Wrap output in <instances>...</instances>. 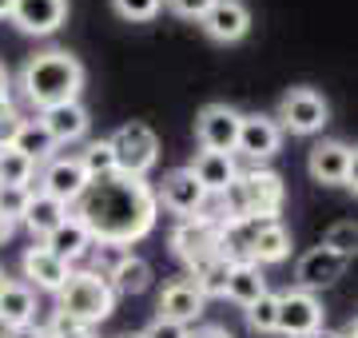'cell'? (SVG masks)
<instances>
[{
	"label": "cell",
	"instance_id": "7a4b0ae2",
	"mask_svg": "<svg viewBox=\"0 0 358 338\" xmlns=\"http://www.w3.org/2000/svg\"><path fill=\"white\" fill-rule=\"evenodd\" d=\"M20 91L36 112H48L56 104H72L84 91V64L64 48L28 56V64L20 68Z\"/></svg>",
	"mask_w": 358,
	"mask_h": 338
},
{
	"label": "cell",
	"instance_id": "d6986e66",
	"mask_svg": "<svg viewBox=\"0 0 358 338\" xmlns=\"http://www.w3.org/2000/svg\"><path fill=\"white\" fill-rule=\"evenodd\" d=\"M36 119L44 124V131H48L52 140H56V147H60V143L84 140V131H88V124H92L80 100H72V104H56V108H48V112H36Z\"/></svg>",
	"mask_w": 358,
	"mask_h": 338
},
{
	"label": "cell",
	"instance_id": "4dcf8cb0",
	"mask_svg": "<svg viewBox=\"0 0 358 338\" xmlns=\"http://www.w3.org/2000/svg\"><path fill=\"white\" fill-rule=\"evenodd\" d=\"M247 326L255 330V335H271L275 326H279V295L267 291L263 299H255L247 307Z\"/></svg>",
	"mask_w": 358,
	"mask_h": 338
},
{
	"label": "cell",
	"instance_id": "60d3db41",
	"mask_svg": "<svg viewBox=\"0 0 358 338\" xmlns=\"http://www.w3.org/2000/svg\"><path fill=\"white\" fill-rule=\"evenodd\" d=\"M0 100H8V72H4V64H0Z\"/></svg>",
	"mask_w": 358,
	"mask_h": 338
},
{
	"label": "cell",
	"instance_id": "83f0119b",
	"mask_svg": "<svg viewBox=\"0 0 358 338\" xmlns=\"http://www.w3.org/2000/svg\"><path fill=\"white\" fill-rule=\"evenodd\" d=\"M36 171V163L20 156L16 147H0V187H32Z\"/></svg>",
	"mask_w": 358,
	"mask_h": 338
},
{
	"label": "cell",
	"instance_id": "b9f144b4",
	"mask_svg": "<svg viewBox=\"0 0 358 338\" xmlns=\"http://www.w3.org/2000/svg\"><path fill=\"white\" fill-rule=\"evenodd\" d=\"M13 4H16V0H0V20H8V16H13Z\"/></svg>",
	"mask_w": 358,
	"mask_h": 338
},
{
	"label": "cell",
	"instance_id": "484cf974",
	"mask_svg": "<svg viewBox=\"0 0 358 338\" xmlns=\"http://www.w3.org/2000/svg\"><path fill=\"white\" fill-rule=\"evenodd\" d=\"M8 147H16L20 156H28L32 163H48L52 156H56V140H52L48 131H44V124L40 119H20L13 131V140H8Z\"/></svg>",
	"mask_w": 358,
	"mask_h": 338
},
{
	"label": "cell",
	"instance_id": "f546056e",
	"mask_svg": "<svg viewBox=\"0 0 358 338\" xmlns=\"http://www.w3.org/2000/svg\"><path fill=\"white\" fill-rule=\"evenodd\" d=\"M76 159H80V168L88 171V179H103V175L115 171V156H112V147H108V140H92Z\"/></svg>",
	"mask_w": 358,
	"mask_h": 338
},
{
	"label": "cell",
	"instance_id": "ffe728a7",
	"mask_svg": "<svg viewBox=\"0 0 358 338\" xmlns=\"http://www.w3.org/2000/svg\"><path fill=\"white\" fill-rule=\"evenodd\" d=\"M36 318V291L28 283H4L0 291V326L13 330V326H28Z\"/></svg>",
	"mask_w": 358,
	"mask_h": 338
},
{
	"label": "cell",
	"instance_id": "7bdbcfd3",
	"mask_svg": "<svg viewBox=\"0 0 358 338\" xmlns=\"http://www.w3.org/2000/svg\"><path fill=\"white\" fill-rule=\"evenodd\" d=\"M310 338H343V335H338V330H327V326H322V330H315Z\"/></svg>",
	"mask_w": 358,
	"mask_h": 338
},
{
	"label": "cell",
	"instance_id": "ee69618b",
	"mask_svg": "<svg viewBox=\"0 0 358 338\" xmlns=\"http://www.w3.org/2000/svg\"><path fill=\"white\" fill-rule=\"evenodd\" d=\"M343 338H358V323H350V326H346V330H343Z\"/></svg>",
	"mask_w": 358,
	"mask_h": 338
},
{
	"label": "cell",
	"instance_id": "f35d334b",
	"mask_svg": "<svg viewBox=\"0 0 358 338\" xmlns=\"http://www.w3.org/2000/svg\"><path fill=\"white\" fill-rule=\"evenodd\" d=\"M192 338H235V335H231L227 326H203V330H195Z\"/></svg>",
	"mask_w": 358,
	"mask_h": 338
},
{
	"label": "cell",
	"instance_id": "9a60e30c",
	"mask_svg": "<svg viewBox=\"0 0 358 338\" xmlns=\"http://www.w3.org/2000/svg\"><path fill=\"white\" fill-rule=\"evenodd\" d=\"M64 16H68V0H16L8 20L28 36H52L64 24Z\"/></svg>",
	"mask_w": 358,
	"mask_h": 338
},
{
	"label": "cell",
	"instance_id": "5bb4252c",
	"mask_svg": "<svg viewBox=\"0 0 358 338\" xmlns=\"http://www.w3.org/2000/svg\"><path fill=\"white\" fill-rule=\"evenodd\" d=\"M346 271V259L343 255H334L331 247H310L303 259H299V267H294V283H299V291H307V295H315V291H322V286H334L338 279H343Z\"/></svg>",
	"mask_w": 358,
	"mask_h": 338
},
{
	"label": "cell",
	"instance_id": "f1b7e54d",
	"mask_svg": "<svg viewBox=\"0 0 358 338\" xmlns=\"http://www.w3.org/2000/svg\"><path fill=\"white\" fill-rule=\"evenodd\" d=\"M187 279H192V283L199 286V291H203L207 299H211V295H223V291H227V279H231V263L223 259V255H219V259L203 263V267H195V271L187 274Z\"/></svg>",
	"mask_w": 358,
	"mask_h": 338
},
{
	"label": "cell",
	"instance_id": "d6a6232c",
	"mask_svg": "<svg viewBox=\"0 0 358 338\" xmlns=\"http://www.w3.org/2000/svg\"><path fill=\"white\" fill-rule=\"evenodd\" d=\"M28 199H32V187H0V215H8L13 223H20Z\"/></svg>",
	"mask_w": 358,
	"mask_h": 338
},
{
	"label": "cell",
	"instance_id": "ba28073f",
	"mask_svg": "<svg viewBox=\"0 0 358 338\" xmlns=\"http://www.w3.org/2000/svg\"><path fill=\"white\" fill-rule=\"evenodd\" d=\"M155 199H159V207H167L171 215L192 219V215H203V207H207V199L211 196H207L203 183L195 179L187 168H176V171H167L164 179H159Z\"/></svg>",
	"mask_w": 358,
	"mask_h": 338
},
{
	"label": "cell",
	"instance_id": "ab89813d",
	"mask_svg": "<svg viewBox=\"0 0 358 338\" xmlns=\"http://www.w3.org/2000/svg\"><path fill=\"white\" fill-rule=\"evenodd\" d=\"M13 231H16V223L8 219V215H0V243H4V239H13Z\"/></svg>",
	"mask_w": 358,
	"mask_h": 338
},
{
	"label": "cell",
	"instance_id": "44dd1931",
	"mask_svg": "<svg viewBox=\"0 0 358 338\" xmlns=\"http://www.w3.org/2000/svg\"><path fill=\"white\" fill-rule=\"evenodd\" d=\"M72 211H68V203H60V199H52V196H44V191H32V199H28V207H24V227L36 239H48L60 223L68 219Z\"/></svg>",
	"mask_w": 358,
	"mask_h": 338
},
{
	"label": "cell",
	"instance_id": "3957f363",
	"mask_svg": "<svg viewBox=\"0 0 358 338\" xmlns=\"http://www.w3.org/2000/svg\"><path fill=\"white\" fill-rule=\"evenodd\" d=\"M282 199H287V187H282L279 171H271V168L235 171V179L219 191V203H223L219 223H231V219H279Z\"/></svg>",
	"mask_w": 358,
	"mask_h": 338
},
{
	"label": "cell",
	"instance_id": "8fae6325",
	"mask_svg": "<svg viewBox=\"0 0 358 338\" xmlns=\"http://www.w3.org/2000/svg\"><path fill=\"white\" fill-rule=\"evenodd\" d=\"M155 311H159V318H167V323H179V326L192 330L207 311V295L192 283V279H171V283L159 291Z\"/></svg>",
	"mask_w": 358,
	"mask_h": 338
},
{
	"label": "cell",
	"instance_id": "30bf717a",
	"mask_svg": "<svg viewBox=\"0 0 358 338\" xmlns=\"http://www.w3.org/2000/svg\"><path fill=\"white\" fill-rule=\"evenodd\" d=\"M88 183H92L88 171L80 168L76 156H52L48 163H40V191L52 199H60V203H68V211L84 196Z\"/></svg>",
	"mask_w": 358,
	"mask_h": 338
},
{
	"label": "cell",
	"instance_id": "e575fe53",
	"mask_svg": "<svg viewBox=\"0 0 358 338\" xmlns=\"http://www.w3.org/2000/svg\"><path fill=\"white\" fill-rule=\"evenodd\" d=\"M164 4L176 16H183V20H203V13L215 4V0H164Z\"/></svg>",
	"mask_w": 358,
	"mask_h": 338
},
{
	"label": "cell",
	"instance_id": "bcb514c9",
	"mask_svg": "<svg viewBox=\"0 0 358 338\" xmlns=\"http://www.w3.org/2000/svg\"><path fill=\"white\" fill-rule=\"evenodd\" d=\"M4 283H8V274H4V267H0V291H4Z\"/></svg>",
	"mask_w": 358,
	"mask_h": 338
},
{
	"label": "cell",
	"instance_id": "d590c367",
	"mask_svg": "<svg viewBox=\"0 0 358 338\" xmlns=\"http://www.w3.org/2000/svg\"><path fill=\"white\" fill-rule=\"evenodd\" d=\"M140 338H192V330H187V326H179V323H167V318H155Z\"/></svg>",
	"mask_w": 358,
	"mask_h": 338
},
{
	"label": "cell",
	"instance_id": "6da1fadb",
	"mask_svg": "<svg viewBox=\"0 0 358 338\" xmlns=\"http://www.w3.org/2000/svg\"><path fill=\"white\" fill-rule=\"evenodd\" d=\"M72 219H80V227L92 235V243L131 247L155 231L159 199L148 179L112 171L84 187V196L72 203Z\"/></svg>",
	"mask_w": 358,
	"mask_h": 338
},
{
	"label": "cell",
	"instance_id": "f6af8a7d",
	"mask_svg": "<svg viewBox=\"0 0 358 338\" xmlns=\"http://www.w3.org/2000/svg\"><path fill=\"white\" fill-rule=\"evenodd\" d=\"M64 338H96L92 330H72V335H64Z\"/></svg>",
	"mask_w": 358,
	"mask_h": 338
},
{
	"label": "cell",
	"instance_id": "d4e9b609",
	"mask_svg": "<svg viewBox=\"0 0 358 338\" xmlns=\"http://www.w3.org/2000/svg\"><path fill=\"white\" fill-rule=\"evenodd\" d=\"M267 295V279H263V267L255 263H231V279H227V291H223V299L239 302V307H251L255 299Z\"/></svg>",
	"mask_w": 358,
	"mask_h": 338
},
{
	"label": "cell",
	"instance_id": "7402d4cb",
	"mask_svg": "<svg viewBox=\"0 0 358 338\" xmlns=\"http://www.w3.org/2000/svg\"><path fill=\"white\" fill-rule=\"evenodd\" d=\"M187 171H192L195 179L203 183V191L207 196H219L223 187H227L231 179H235V159L231 156H223V152H199V156L187 163Z\"/></svg>",
	"mask_w": 358,
	"mask_h": 338
},
{
	"label": "cell",
	"instance_id": "5b68a950",
	"mask_svg": "<svg viewBox=\"0 0 358 338\" xmlns=\"http://www.w3.org/2000/svg\"><path fill=\"white\" fill-rule=\"evenodd\" d=\"M108 147H112L120 175H140V179H148V171L159 163V140H155V131L148 124H140V119L115 128L108 135Z\"/></svg>",
	"mask_w": 358,
	"mask_h": 338
},
{
	"label": "cell",
	"instance_id": "603a6c76",
	"mask_svg": "<svg viewBox=\"0 0 358 338\" xmlns=\"http://www.w3.org/2000/svg\"><path fill=\"white\" fill-rule=\"evenodd\" d=\"M40 243H44V247H48L56 259H64L68 267H72L76 259H84V255L92 251V235L80 227V219H72V215H68V219L60 223V227H56L48 239H40Z\"/></svg>",
	"mask_w": 358,
	"mask_h": 338
},
{
	"label": "cell",
	"instance_id": "ac0fdd59",
	"mask_svg": "<svg viewBox=\"0 0 358 338\" xmlns=\"http://www.w3.org/2000/svg\"><path fill=\"white\" fill-rule=\"evenodd\" d=\"M346 163H350V147L338 140H322L310 147L307 156V171L315 183H327V187H343L346 183Z\"/></svg>",
	"mask_w": 358,
	"mask_h": 338
},
{
	"label": "cell",
	"instance_id": "52a82bcc",
	"mask_svg": "<svg viewBox=\"0 0 358 338\" xmlns=\"http://www.w3.org/2000/svg\"><path fill=\"white\" fill-rule=\"evenodd\" d=\"M327 119H331V108L322 100L315 88H291L287 96L279 100V124L282 131H291V135H315V131L327 128Z\"/></svg>",
	"mask_w": 358,
	"mask_h": 338
},
{
	"label": "cell",
	"instance_id": "836d02e7",
	"mask_svg": "<svg viewBox=\"0 0 358 338\" xmlns=\"http://www.w3.org/2000/svg\"><path fill=\"white\" fill-rule=\"evenodd\" d=\"M159 4L164 0H112L115 16H124V20H155Z\"/></svg>",
	"mask_w": 358,
	"mask_h": 338
},
{
	"label": "cell",
	"instance_id": "cb8c5ba5",
	"mask_svg": "<svg viewBox=\"0 0 358 338\" xmlns=\"http://www.w3.org/2000/svg\"><path fill=\"white\" fill-rule=\"evenodd\" d=\"M287 255H291V231L282 227V219H267L259 227L255 243H251V263L271 267V263H282Z\"/></svg>",
	"mask_w": 358,
	"mask_h": 338
},
{
	"label": "cell",
	"instance_id": "7dc6e473",
	"mask_svg": "<svg viewBox=\"0 0 358 338\" xmlns=\"http://www.w3.org/2000/svg\"><path fill=\"white\" fill-rule=\"evenodd\" d=\"M128 338H140V335H128Z\"/></svg>",
	"mask_w": 358,
	"mask_h": 338
},
{
	"label": "cell",
	"instance_id": "2e32d148",
	"mask_svg": "<svg viewBox=\"0 0 358 338\" xmlns=\"http://www.w3.org/2000/svg\"><path fill=\"white\" fill-rule=\"evenodd\" d=\"M203 32L219 44H235V40L247 36V28H251V13H247L239 0H215L211 8L203 13Z\"/></svg>",
	"mask_w": 358,
	"mask_h": 338
},
{
	"label": "cell",
	"instance_id": "8d00e7d4",
	"mask_svg": "<svg viewBox=\"0 0 358 338\" xmlns=\"http://www.w3.org/2000/svg\"><path fill=\"white\" fill-rule=\"evenodd\" d=\"M0 338H48V330L36 323H28V326H13V330H0Z\"/></svg>",
	"mask_w": 358,
	"mask_h": 338
},
{
	"label": "cell",
	"instance_id": "4316f807",
	"mask_svg": "<svg viewBox=\"0 0 358 338\" xmlns=\"http://www.w3.org/2000/svg\"><path fill=\"white\" fill-rule=\"evenodd\" d=\"M103 279L112 283L115 295H143V291L152 286V263L128 251V255L115 263V267H112L108 274H103Z\"/></svg>",
	"mask_w": 358,
	"mask_h": 338
},
{
	"label": "cell",
	"instance_id": "7c38bea8",
	"mask_svg": "<svg viewBox=\"0 0 358 338\" xmlns=\"http://www.w3.org/2000/svg\"><path fill=\"white\" fill-rule=\"evenodd\" d=\"M239 112L227 104H207L199 116H195V135L203 143V152H223L231 156L235 143H239Z\"/></svg>",
	"mask_w": 358,
	"mask_h": 338
},
{
	"label": "cell",
	"instance_id": "277c9868",
	"mask_svg": "<svg viewBox=\"0 0 358 338\" xmlns=\"http://www.w3.org/2000/svg\"><path fill=\"white\" fill-rule=\"evenodd\" d=\"M56 311L68 314L76 326L92 330L115 311V291L100 271H72L68 283L56 291Z\"/></svg>",
	"mask_w": 358,
	"mask_h": 338
},
{
	"label": "cell",
	"instance_id": "9c48e42d",
	"mask_svg": "<svg viewBox=\"0 0 358 338\" xmlns=\"http://www.w3.org/2000/svg\"><path fill=\"white\" fill-rule=\"evenodd\" d=\"M322 318H327V311H322V302L315 299V295H307V291H282L279 295V335L287 338H310L315 330H322Z\"/></svg>",
	"mask_w": 358,
	"mask_h": 338
},
{
	"label": "cell",
	"instance_id": "1f68e13d",
	"mask_svg": "<svg viewBox=\"0 0 358 338\" xmlns=\"http://www.w3.org/2000/svg\"><path fill=\"white\" fill-rule=\"evenodd\" d=\"M322 247H331L334 255H343V259L350 263V259L358 255V223H355V219H338L331 231H327Z\"/></svg>",
	"mask_w": 358,
	"mask_h": 338
},
{
	"label": "cell",
	"instance_id": "8992f818",
	"mask_svg": "<svg viewBox=\"0 0 358 338\" xmlns=\"http://www.w3.org/2000/svg\"><path fill=\"white\" fill-rule=\"evenodd\" d=\"M171 251H176V259L187 263V271L219 259L223 255V223L211 219V215L179 219L176 231H171Z\"/></svg>",
	"mask_w": 358,
	"mask_h": 338
},
{
	"label": "cell",
	"instance_id": "74e56055",
	"mask_svg": "<svg viewBox=\"0 0 358 338\" xmlns=\"http://www.w3.org/2000/svg\"><path fill=\"white\" fill-rule=\"evenodd\" d=\"M343 187H350L358 196V147H350V163H346V183Z\"/></svg>",
	"mask_w": 358,
	"mask_h": 338
},
{
	"label": "cell",
	"instance_id": "e0dca14e",
	"mask_svg": "<svg viewBox=\"0 0 358 338\" xmlns=\"http://www.w3.org/2000/svg\"><path fill=\"white\" fill-rule=\"evenodd\" d=\"M20 263H24L28 286H36V291H52V295H56V291L68 283V274H72V267H68L64 259H56L44 243H32Z\"/></svg>",
	"mask_w": 358,
	"mask_h": 338
},
{
	"label": "cell",
	"instance_id": "4fadbf2b",
	"mask_svg": "<svg viewBox=\"0 0 358 338\" xmlns=\"http://www.w3.org/2000/svg\"><path fill=\"white\" fill-rule=\"evenodd\" d=\"M279 147H282V128L275 124V116L255 112V116L239 119V143H235V152H239V156L263 163V159H271Z\"/></svg>",
	"mask_w": 358,
	"mask_h": 338
}]
</instances>
